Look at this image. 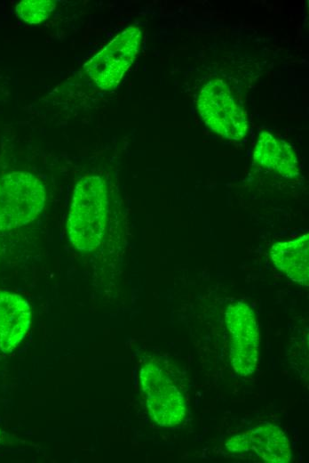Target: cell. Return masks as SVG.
I'll list each match as a JSON object with an SVG mask.
<instances>
[{
    "mask_svg": "<svg viewBox=\"0 0 309 463\" xmlns=\"http://www.w3.org/2000/svg\"><path fill=\"white\" fill-rule=\"evenodd\" d=\"M108 210L105 182L98 175H86L76 183L67 219L72 245L81 251H92L102 241Z\"/></svg>",
    "mask_w": 309,
    "mask_h": 463,
    "instance_id": "cell-1",
    "label": "cell"
},
{
    "mask_svg": "<svg viewBox=\"0 0 309 463\" xmlns=\"http://www.w3.org/2000/svg\"><path fill=\"white\" fill-rule=\"evenodd\" d=\"M45 189L28 172L14 171L0 176V232L32 222L42 212Z\"/></svg>",
    "mask_w": 309,
    "mask_h": 463,
    "instance_id": "cell-2",
    "label": "cell"
},
{
    "mask_svg": "<svg viewBox=\"0 0 309 463\" xmlns=\"http://www.w3.org/2000/svg\"><path fill=\"white\" fill-rule=\"evenodd\" d=\"M196 104L204 124L216 134L231 141L246 136L249 123L245 110L223 79L214 78L205 84Z\"/></svg>",
    "mask_w": 309,
    "mask_h": 463,
    "instance_id": "cell-3",
    "label": "cell"
},
{
    "mask_svg": "<svg viewBox=\"0 0 309 463\" xmlns=\"http://www.w3.org/2000/svg\"><path fill=\"white\" fill-rule=\"evenodd\" d=\"M141 38L138 27L127 28L84 65L86 73L101 89L115 87L137 57Z\"/></svg>",
    "mask_w": 309,
    "mask_h": 463,
    "instance_id": "cell-4",
    "label": "cell"
},
{
    "mask_svg": "<svg viewBox=\"0 0 309 463\" xmlns=\"http://www.w3.org/2000/svg\"><path fill=\"white\" fill-rule=\"evenodd\" d=\"M139 378L153 419L162 426L180 424L186 416V402L163 370L154 362H147L142 367Z\"/></svg>",
    "mask_w": 309,
    "mask_h": 463,
    "instance_id": "cell-5",
    "label": "cell"
},
{
    "mask_svg": "<svg viewBox=\"0 0 309 463\" xmlns=\"http://www.w3.org/2000/svg\"><path fill=\"white\" fill-rule=\"evenodd\" d=\"M231 335L230 359L234 371L242 377L254 372L258 363L259 333L255 313L242 302L231 304L225 313Z\"/></svg>",
    "mask_w": 309,
    "mask_h": 463,
    "instance_id": "cell-6",
    "label": "cell"
},
{
    "mask_svg": "<svg viewBox=\"0 0 309 463\" xmlns=\"http://www.w3.org/2000/svg\"><path fill=\"white\" fill-rule=\"evenodd\" d=\"M225 445L230 452L251 454L265 462L286 463L291 459L289 443L284 432L269 423L235 435Z\"/></svg>",
    "mask_w": 309,
    "mask_h": 463,
    "instance_id": "cell-7",
    "label": "cell"
},
{
    "mask_svg": "<svg viewBox=\"0 0 309 463\" xmlns=\"http://www.w3.org/2000/svg\"><path fill=\"white\" fill-rule=\"evenodd\" d=\"M31 322V310L20 295L0 290V349L11 353L23 340Z\"/></svg>",
    "mask_w": 309,
    "mask_h": 463,
    "instance_id": "cell-8",
    "label": "cell"
},
{
    "mask_svg": "<svg viewBox=\"0 0 309 463\" xmlns=\"http://www.w3.org/2000/svg\"><path fill=\"white\" fill-rule=\"evenodd\" d=\"M253 160L256 164L287 178L299 175L298 160L291 146L266 131L258 136Z\"/></svg>",
    "mask_w": 309,
    "mask_h": 463,
    "instance_id": "cell-9",
    "label": "cell"
},
{
    "mask_svg": "<svg viewBox=\"0 0 309 463\" xmlns=\"http://www.w3.org/2000/svg\"><path fill=\"white\" fill-rule=\"evenodd\" d=\"M274 265L293 281L307 285L309 280V234L282 242L271 248Z\"/></svg>",
    "mask_w": 309,
    "mask_h": 463,
    "instance_id": "cell-10",
    "label": "cell"
},
{
    "mask_svg": "<svg viewBox=\"0 0 309 463\" xmlns=\"http://www.w3.org/2000/svg\"><path fill=\"white\" fill-rule=\"evenodd\" d=\"M56 7L52 0H24L15 8L17 15L30 24H38L50 17Z\"/></svg>",
    "mask_w": 309,
    "mask_h": 463,
    "instance_id": "cell-11",
    "label": "cell"
}]
</instances>
